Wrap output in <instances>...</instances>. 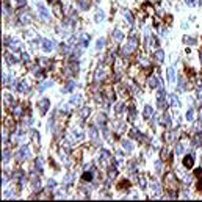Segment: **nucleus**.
Listing matches in <instances>:
<instances>
[{"mask_svg":"<svg viewBox=\"0 0 202 202\" xmlns=\"http://www.w3.org/2000/svg\"><path fill=\"white\" fill-rule=\"evenodd\" d=\"M157 105L158 108H163L165 107V89L160 86L158 88V97H157Z\"/></svg>","mask_w":202,"mask_h":202,"instance_id":"7ed1b4c3","label":"nucleus"},{"mask_svg":"<svg viewBox=\"0 0 202 202\" xmlns=\"http://www.w3.org/2000/svg\"><path fill=\"white\" fill-rule=\"evenodd\" d=\"M177 89L180 93L182 91H185L186 89V85H185V80H183V77H179V86H177Z\"/></svg>","mask_w":202,"mask_h":202,"instance_id":"6ab92c4d","label":"nucleus"},{"mask_svg":"<svg viewBox=\"0 0 202 202\" xmlns=\"http://www.w3.org/2000/svg\"><path fill=\"white\" fill-rule=\"evenodd\" d=\"M103 17H105V11H102V10H99V11H97V13H96V16H94V20H96V22H97V24H100V22H102V20H103Z\"/></svg>","mask_w":202,"mask_h":202,"instance_id":"a211bd4d","label":"nucleus"},{"mask_svg":"<svg viewBox=\"0 0 202 202\" xmlns=\"http://www.w3.org/2000/svg\"><path fill=\"white\" fill-rule=\"evenodd\" d=\"M140 185H141V188H146V185H147V180H146V177H140Z\"/></svg>","mask_w":202,"mask_h":202,"instance_id":"de8ad7c7","label":"nucleus"},{"mask_svg":"<svg viewBox=\"0 0 202 202\" xmlns=\"http://www.w3.org/2000/svg\"><path fill=\"white\" fill-rule=\"evenodd\" d=\"M201 60H202V52H201Z\"/></svg>","mask_w":202,"mask_h":202,"instance_id":"5fc2aeb1","label":"nucleus"},{"mask_svg":"<svg viewBox=\"0 0 202 202\" xmlns=\"http://www.w3.org/2000/svg\"><path fill=\"white\" fill-rule=\"evenodd\" d=\"M149 85H150V88H160L162 86V80H160L158 77H152L149 80Z\"/></svg>","mask_w":202,"mask_h":202,"instance_id":"f8f14e48","label":"nucleus"},{"mask_svg":"<svg viewBox=\"0 0 202 202\" xmlns=\"http://www.w3.org/2000/svg\"><path fill=\"white\" fill-rule=\"evenodd\" d=\"M103 77V69L102 67H97V71H96V75H94V79L96 80H100Z\"/></svg>","mask_w":202,"mask_h":202,"instance_id":"c756f323","label":"nucleus"},{"mask_svg":"<svg viewBox=\"0 0 202 202\" xmlns=\"http://www.w3.org/2000/svg\"><path fill=\"white\" fill-rule=\"evenodd\" d=\"M19 93H28V88H27V82L20 80V82H16V86H14Z\"/></svg>","mask_w":202,"mask_h":202,"instance_id":"423d86ee","label":"nucleus"},{"mask_svg":"<svg viewBox=\"0 0 202 202\" xmlns=\"http://www.w3.org/2000/svg\"><path fill=\"white\" fill-rule=\"evenodd\" d=\"M152 191H154L155 196H160V193H162V188H160L158 183H152Z\"/></svg>","mask_w":202,"mask_h":202,"instance_id":"a878e982","label":"nucleus"},{"mask_svg":"<svg viewBox=\"0 0 202 202\" xmlns=\"http://www.w3.org/2000/svg\"><path fill=\"white\" fill-rule=\"evenodd\" d=\"M19 19H20V22H22V24H30L31 16L28 14V13H19Z\"/></svg>","mask_w":202,"mask_h":202,"instance_id":"9d476101","label":"nucleus"},{"mask_svg":"<svg viewBox=\"0 0 202 202\" xmlns=\"http://www.w3.org/2000/svg\"><path fill=\"white\" fill-rule=\"evenodd\" d=\"M30 157V149H28V146H22L19 150H17V154H16V158L19 160H25V158H28Z\"/></svg>","mask_w":202,"mask_h":202,"instance_id":"f257e3e1","label":"nucleus"},{"mask_svg":"<svg viewBox=\"0 0 202 202\" xmlns=\"http://www.w3.org/2000/svg\"><path fill=\"white\" fill-rule=\"evenodd\" d=\"M31 138H33V141L36 144H39V133L36 130H31Z\"/></svg>","mask_w":202,"mask_h":202,"instance_id":"72a5a7b5","label":"nucleus"},{"mask_svg":"<svg viewBox=\"0 0 202 202\" xmlns=\"http://www.w3.org/2000/svg\"><path fill=\"white\" fill-rule=\"evenodd\" d=\"M89 136H91L93 140H96V138H97V129L94 127V125H91V127H89Z\"/></svg>","mask_w":202,"mask_h":202,"instance_id":"cd10ccee","label":"nucleus"},{"mask_svg":"<svg viewBox=\"0 0 202 202\" xmlns=\"http://www.w3.org/2000/svg\"><path fill=\"white\" fill-rule=\"evenodd\" d=\"M34 168H36L38 171H43V158H38L36 163H34Z\"/></svg>","mask_w":202,"mask_h":202,"instance_id":"e433bc0d","label":"nucleus"},{"mask_svg":"<svg viewBox=\"0 0 202 202\" xmlns=\"http://www.w3.org/2000/svg\"><path fill=\"white\" fill-rule=\"evenodd\" d=\"M114 176H116V169H114V168H110V169H108V177L113 179Z\"/></svg>","mask_w":202,"mask_h":202,"instance_id":"09e8293b","label":"nucleus"},{"mask_svg":"<svg viewBox=\"0 0 202 202\" xmlns=\"http://www.w3.org/2000/svg\"><path fill=\"white\" fill-rule=\"evenodd\" d=\"M11 43H13V39H11L10 36H5V38H3V44H5V46H8V47H10V46H11Z\"/></svg>","mask_w":202,"mask_h":202,"instance_id":"a18cd8bd","label":"nucleus"},{"mask_svg":"<svg viewBox=\"0 0 202 202\" xmlns=\"http://www.w3.org/2000/svg\"><path fill=\"white\" fill-rule=\"evenodd\" d=\"M183 43H186V44H196V39H194V38H190V36H185V38H183Z\"/></svg>","mask_w":202,"mask_h":202,"instance_id":"37998d69","label":"nucleus"},{"mask_svg":"<svg viewBox=\"0 0 202 202\" xmlns=\"http://www.w3.org/2000/svg\"><path fill=\"white\" fill-rule=\"evenodd\" d=\"M103 46H105V38H99V39H97V43H96V49H97V50H100Z\"/></svg>","mask_w":202,"mask_h":202,"instance_id":"bb28decb","label":"nucleus"},{"mask_svg":"<svg viewBox=\"0 0 202 202\" xmlns=\"http://www.w3.org/2000/svg\"><path fill=\"white\" fill-rule=\"evenodd\" d=\"M93 172H94V171H93ZM93 172H85V174L82 176V179H83V180H93V177H94Z\"/></svg>","mask_w":202,"mask_h":202,"instance_id":"c9c22d12","label":"nucleus"},{"mask_svg":"<svg viewBox=\"0 0 202 202\" xmlns=\"http://www.w3.org/2000/svg\"><path fill=\"white\" fill-rule=\"evenodd\" d=\"M186 119L190 121V122L194 119V111H193V108H190V110H188V113H186Z\"/></svg>","mask_w":202,"mask_h":202,"instance_id":"a19ab883","label":"nucleus"},{"mask_svg":"<svg viewBox=\"0 0 202 202\" xmlns=\"http://www.w3.org/2000/svg\"><path fill=\"white\" fill-rule=\"evenodd\" d=\"M135 116H136V111H135L133 108H132V110H130V113H129V119L133 121V119H135Z\"/></svg>","mask_w":202,"mask_h":202,"instance_id":"8fccbe9b","label":"nucleus"},{"mask_svg":"<svg viewBox=\"0 0 202 202\" xmlns=\"http://www.w3.org/2000/svg\"><path fill=\"white\" fill-rule=\"evenodd\" d=\"M150 116H152V107L150 105H146L144 107V117H146V119H149Z\"/></svg>","mask_w":202,"mask_h":202,"instance_id":"5701e85b","label":"nucleus"},{"mask_svg":"<svg viewBox=\"0 0 202 202\" xmlns=\"http://www.w3.org/2000/svg\"><path fill=\"white\" fill-rule=\"evenodd\" d=\"M52 2H57V0H52Z\"/></svg>","mask_w":202,"mask_h":202,"instance_id":"4d7b16f0","label":"nucleus"},{"mask_svg":"<svg viewBox=\"0 0 202 202\" xmlns=\"http://www.w3.org/2000/svg\"><path fill=\"white\" fill-rule=\"evenodd\" d=\"M38 10H39V16H41V17H44L46 20H49V13H47V10L44 8V5L38 3Z\"/></svg>","mask_w":202,"mask_h":202,"instance_id":"4468645a","label":"nucleus"},{"mask_svg":"<svg viewBox=\"0 0 202 202\" xmlns=\"http://www.w3.org/2000/svg\"><path fill=\"white\" fill-rule=\"evenodd\" d=\"M160 124H162V125H165V127H168V129H169V127H171V124H172V121H171V116L165 113V114H163L162 117H160Z\"/></svg>","mask_w":202,"mask_h":202,"instance_id":"6e6552de","label":"nucleus"},{"mask_svg":"<svg viewBox=\"0 0 202 202\" xmlns=\"http://www.w3.org/2000/svg\"><path fill=\"white\" fill-rule=\"evenodd\" d=\"M3 58L6 60V63H8V64H14V63H16V58H14V57H11L10 53H5V55H3Z\"/></svg>","mask_w":202,"mask_h":202,"instance_id":"b1692460","label":"nucleus"},{"mask_svg":"<svg viewBox=\"0 0 202 202\" xmlns=\"http://www.w3.org/2000/svg\"><path fill=\"white\" fill-rule=\"evenodd\" d=\"M191 146H193V147H199V146H202V133H201V132H198V133L193 136Z\"/></svg>","mask_w":202,"mask_h":202,"instance_id":"20e7f679","label":"nucleus"},{"mask_svg":"<svg viewBox=\"0 0 202 202\" xmlns=\"http://www.w3.org/2000/svg\"><path fill=\"white\" fill-rule=\"evenodd\" d=\"M122 110H124V103H117V105L114 107V113H116V114H121Z\"/></svg>","mask_w":202,"mask_h":202,"instance_id":"f704fd0d","label":"nucleus"},{"mask_svg":"<svg viewBox=\"0 0 202 202\" xmlns=\"http://www.w3.org/2000/svg\"><path fill=\"white\" fill-rule=\"evenodd\" d=\"M22 60H24V61H30V55L24 52V53H22Z\"/></svg>","mask_w":202,"mask_h":202,"instance_id":"603ef678","label":"nucleus"},{"mask_svg":"<svg viewBox=\"0 0 202 202\" xmlns=\"http://www.w3.org/2000/svg\"><path fill=\"white\" fill-rule=\"evenodd\" d=\"M8 160H10V152L3 150V163H8Z\"/></svg>","mask_w":202,"mask_h":202,"instance_id":"49530a36","label":"nucleus"},{"mask_svg":"<svg viewBox=\"0 0 202 202\" xmlns=\"http://www.w3.org/2000/svg\"><path fill=\"white\" fill-rule=\"evenodd\" d=\"M166 74H168V82H174V79H176V75H174V67H169L168 71H166Z\"/></svg>","mask_w":202,"mask_h":202,"instance_id":"4be33fe9","label":"nucleus"},{"mask_svg":"<svg viewBox=\"0 0 202 202\" xmlns=\"http://www.w3.org/2000/svg\"><path fill=\"white\" fill-rule=\"evenodd\" d=\"M135 47H136V38H135V36H132V38L129 39L127 46L124 47V53H132V52L135 50Z\"/></svg>","mask_w":202,"mask_h":202,"instance_id":"f03ea898","label":"nucleus"},{"mask_svg":"<svg viewBox=\"0 0 202 202\" xmlns=\"http://www.w3.org/2000/svg\"><path fill=\"white\" fill-rule=\"evenodd\" d=\"M49 107H50V102H49V99H43V100L39 102V110H41V113H47Z\"/></svg>","mask_w":202,"mask_h":202,"instance_id":"1a4fd4ad","label":"nucleus"},{"mask_svg":"<svg viewBox=\"0 0 202 202\" xmlns=\"http://www.w3.org/2000/svg\"><path fill=\"white\" fill-rule=\"evenodd\" d=\"M72 135H74L75 140H82V138H83V132H82V130H74Z\"/></svg>","mask_w":202,"mask_h":202,"instance_id":"2f4dec72","label":"nucleus"},{"mask_svg":"<svg viewBox=\"0 0 202 202\" xmlns=\"http://www.w3.org/2000/svg\"><path fill=\"white\" fill-rule=\"evenodd\" d=\"M124 16H125V19H127L129 22H130V25L133 24V17H132V14H130L129 11H124Z\"/></svg>","mask_w":202,"mask_h":202,"instance_id":"c03bdc74","label":"nucleus"},{"mask_svg":"<svg viewBox=\"0 0 202 202\" xmlns=\"http://www.w3.org/2000/svg\"><path fill=\"white\" fill-rule=\"evenodd\" d=\"M10 47H13L14 50H20V49H22V44H20V43H16V41H13Z\"/></svg>","mask_w":202,"mask_h":202,"instance_id":"79ce46f5","label":"nucleus"},{"mask_svg":"<svg viewBox=\"0 0 202 202\" xmlns=\"http://www.w3.org/2000/svg\"><path fill=\"white\" fill-rule=\"evenodd\" d=\"M79 6H80V10L85 11V10L89 8V2H88V0H79Z\"/></svg>","mask_w":202,"mask_h":202,"instance_id":"412c9836","label":"nucleus"},{"mask_svg":"<svg viewBox=\"0 0 202 202\" xmlns=\"http://www.w3.org/2000/svg\"><path fill=\"white\" fill-rule=\"evenodd\" d=\"M183 165H185V168H193V165H194V154H188V155H185V158H183Z\"/></svg>","mask_w":202,"mask_h":202,"instance_id":"39448f33","label":"nucleus"},{"mask_svg":"<svg viewBox=\"0 0 202 202\" xmlns=\"http://www.w3.org/2000/svg\"><path fill=\"white\" fill-rule=\"evenodd\" d=\"M74 88H75V82L71 80V82H67L66 83V86L63 88V93H72L74 91Z\"/></svg>","mask_w":202,"mask_h":202,"instance_id":"ddd939ff","label":"nucleus"},{"mask_svg":"<svg viewBox=\"0 0 202 202\" xmlns=\"http://www.w3.org/2000/svg\"><path fill=\"white\" fill-rule=\"evenodd\" d=\"M154 57H155V60H157L158 63H163V60H165V52L162 50V49H158V50H155Z\"/></svg>","mask_w":202,"mask_h":202,"instance_id":"f3484780","label":"nucleus"},{"mask_svg":"<svg viewBox=\"0 0 202 202\" xmlns=\"http://www.w3.org/2000/svg\"><path fill=\"white\" fill-rule=\"evenodd\" d=\"M185 3L188 6H194V5H196V0H185Z\"/></svg>","mask_w":202,"mask_h":202,"instance_id":"3c124183","label":"nucleus"},{"mask_svg":"<svg viewBox=\"0 0 202 202\" xmlns=\"http://www.w3.org/2000/svg\"><path fill=\"white\" fill-rule=\"evenodd\" d=\"M49 86H52V82H44V83H41V85L38 86V91H44V89L49 88Z\"/></svg>","mask_w":202,"mask_h":202,"instance_id":"c85d7f7f","label":"nucleus"},{"mask_svg":"<svg viewBox=\"0 0 202 202\" xmlns=\"http://www.w3.org/2000/svg\"><path fill=\"white\" fill-rule=\"evenodd\" d=\"M110 158V152L108 150H100V157H99V162L103 165V163H107V160Z\"/></svg>","mask_w":202,"mask_h":202,"instance_id":"dca6fc26","label":"nucleus"},{"mask_svg":"<svg viewBox=\"0 0 202 202\" xmlns=\"http://www.w3.org/2000/svg\"><path fill=\"white\" fill-rule=\"evenodd\" d=\"M169 103H171L174 108H179V107H180V100L177 99L176 94H171V96H169Z\"/></svg>","mask_w":202,"mask_h":202,"instance_id":"9b49d317","label":"nucleus"},{"mask_svg":"<svg viewBox=\"0 0 202 202\" xmlns=\"http://www.w3.org/2000/svg\"><path fill=\"white\" fill-rule=\"evenodd\" d=\"M57 186V182H55L53 179H50V180H47V188L49 190H53V188Z\"/></svg>","mask_w":202,"mask_h":202,"instance_id":"58836bf2","label":"nucleus"},{"mask_svg":"<svg viewBox=\"0 0 202 202\" xmlns=\"http://www.w3.org/2000/svg\"><path fill=\"white\" fill-rule=\"evenodd\" d=\"M122 31H119V30H114L113 31V39L114 41H117V43H119V41H122Z\"/></svg>","mask_w":202,"mask_h":202,"instance_id":"aec40b11","label":"nucleus"},{"mask_svg":"<svg viewBox=\"0 0 202 202\" xmlns=\"http://www.w3.org/2000/svg\"><path fill=\"white\" fill-rule=\"evenodd\" d=\"M122 147L125 149V152H132L133 150V143L129 140H122Z\"/></svg>","mask_w":202,"mask_h":202,"instance_id":"2eb2a0df","label":"nucleus"},{"mask_svg":"<svg viewBox=\"0 0 202 202\" xmlns=\"http://www.w3.org/2000/svg\"><path fill=\"white\" fill-rule=\"evenodd\" d=\"M82 102V96H74L71 100H69V103H71V105H79V103Z\"/></svg>","mask_w":202,"mask_h":202,"instance_id":"393cba45","label":"nucleus"},{"mask_svg":"<svg viewBox=\"0 0 202 202\" xmlns=\"http://www.w3.org/2000/svg\"><path fill=\"white\" fill-rule=\"evenodd\" d=\"M155 168H157V172L162 171V162H157V163H155Z\"/></svg>","mask_w":202,"mask_h":202,"instance_id":"864d4df0","label":"nucleus"},{"mask_svg":"<svg viewBox=\"0 0 202 202\" xmlns=\"http://www.w3.org/2000/svg\"><path fill=\"white\" fill-rule=\"evenodd\" d=\"M72 180H74V176H72V174H67V176H64V183H66V185H71Z\"/></svg>","mask_w":202,"mask_h":202,"instance_id":"4c0bfd02","label":"nucleus"},{"mask_svg":"<svg viewBox=\"0 0 202 202\" xmlns=\"http://www.w3.org/2000/svg\"><path fill=\"white\" fill-rule=\"evenodd\" d=\"M199 185H201V186H202V180H201V183H199Z\"/></svg>","mask_w":202,"mask_h":202,"instance_id":"6e6d98bb","label":"nucleus"},{"mask_svg":"<svg viewBox=\"0 0 202 202\" xmlns=\"http://www.w3.org/2000/svg\"><path fill=\"white\" fill-rule=\"evenodd\" d=\"M41 46H43L44 52H50L52 49H53V43H52L50 39H41Z\"/></svg>","mask_w":202,"mask_h":202,"instance_id":"0eeeda50","label":"nucleus"},{"mask_svg":"<svg viewBox=\"0 0 202 202\" xmlns=\"http://www.w3.org/2000/svg\"><path fill=\"white\" fill-rule=\"evenodd\" d=\"M183 152H185L183 144H182V143H180V144H177V146H176V154H177V155H180V154H183Z\"/></svg>","mask_w":202,"mask_h":202,"instance_id":"473e14b6","label":"nucleus"},{"mask_svg":"<svg viewBox=\"0 0 202 202\" xmlns=\"http://www.w3.org/2000/svg\"><path fill=\"white\" fill-rule=\"evenodd\" d=\"M88 116H89V108L85 107V108L80 111V117H88Z\"/></svg>","mask_w":202,"mask_h":202,"instance_id":"ea45409f","label":"nucleus"},{"mask_svg":"<svg viewBox=\"0 0 202 202\" xmlns=\"http://www.w3.org/2000/svg\"><path fill=\"white\" fill-rule=\"evenodd\" d=\"M130 136H132V138H135V140H140V136H141V135H140V132H138L136 129H132V130H130Z\"/></svg>","mask_w":202,"mask_h":202,"instance_id":"7c9ffc66","label":"nucleus"}]
</instances>
